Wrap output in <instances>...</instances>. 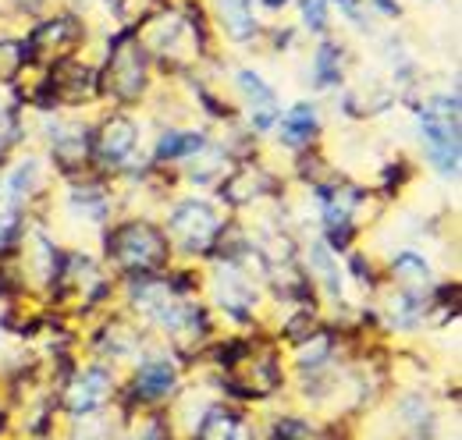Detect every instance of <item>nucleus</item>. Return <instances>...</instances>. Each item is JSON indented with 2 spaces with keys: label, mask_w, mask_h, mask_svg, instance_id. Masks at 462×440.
Masks as SVG:
<instances>
[{
  "label": "nucleus",
  "mask_w": 462,
  "mask_h": 440,
  "mask_svg": "<svg viewBox=\"0 0 462 440\" xmlns=\"http://www.w3.org/2000/svg\"><path fill=\"white\" fill-rule=\"evenodd\" d=\"M107 252L132 274H146L157 270L168 260V242L157 227L150 224H121L107 234Z\"/></svg>",
  "instance_id": "f257e3e1"
},
{
  "label": "nucleus",
  "mask_w": 462,
  "mask_h": 440,
  "mask_svg": "<svg viewBox=\"0 0 462 440\" xmlns=\"http://www.w3.org/2000/svg\"><path fill=\"white\" fill-rule=\"evenodd\" d=\"M420 132L427 153L441 174H456L459 167V100H434L420 110Z\"/></svg>",
  "instance_id": "f03ea898"
},
{
  "label": "nucleus",
  "mask_w": 462,
  "mask_h": 440,
  "mask_svg": "<svg viewBox=\"0 0 462 440\" xmlns=\"http://www.w3.org/2000/svg\"><path fill=\"white\" fill-rule=\"evenodd\" d=\"M107 390H111V377L104 370H86L75 384L68 387V408L75 416L93 412V408H100L107 401Z\"/></svg>",
  "instance_id": "39448f33"
},
{
  "label": "nucleus",
  "mask_w": 462,
  "mask_h": 440,
  "mask_svg": "<svg viewBox=\"0 0 462 440\" xmlns=\"http://www.w3.org/2000/svg\"><path fill=\"white\" fill-rule=\"evenodd\" d=\"M36 181H40V167L32 164V160H29L25 167H18V170H14V178H11V185H7L11 203H18L22 196H29V188H32Z\"/></svg>",
  "instance_id": "2eb2a0df"
},
{
  "label": "nucleus",
  "mask_w": 462,
  "mask_h": 440,
  "mask_svg": "<svg viewBox=\"0 0 462 440\" xmlns=\"http://www.w3.org/2000/svg\"><path fill=\"white\" fill-rule=\"evenodd\" d=\"M135 387H139V394H146V398H164V394H171L174 366L171 362H164V359H150V362L139 370Z\"/></svg>",
  "instance_id": "1a4fd4ad"
},
{
  "label": "nucleus",
  "mask_w": 462,
  "mask_h": 440,
  "mask_svg": "<svg viewBox=\"0 0 462 440\" xmlns=\"http://www.w3.org/2000/svg\"><path fill=\"white\" fill-rule=\"evenodd\" d=\"M238 86H242V93L256 104V110H260V117H256V124L260 128H267L271 121H274V93L260 82V75H253V71H242L238 75Z\"/></svg>",
  "instance_id": "9b49d317"
},
{
  "label": "nucleus",
  "mask_w": 462,
  "mask_h": 440,
  "mask_svg": "<svg viewBox=\"0 0 462 440\" xmlns=\"http://www.w3.org/2000/svg\"><path fill=\"white\" fill-rule=\"evenodd\" d=\"M342 4H348V0H342Z\"/></svg>",
  "instance_id": "5701e85b"
},
{
  "label": "nucleus",
  "mask_w": 462,
  "mask_h": 440,
  "mask_svg": "<svg viewBox=\"0 0 462 440\" xmlns=\"http://www.w3.org/2000/svg\"><path fill=\"white\" fill-rule=\"evenodd\" d=\"M196 440H249V426L228 408H210L196 430Z\"/></svg>",
  "instance_id": "0eeeda50"
},
{
  "label": "nucleus",
  "mask_w": 462,
  "mask_h": 440,
  "mask_svg": "<svg viewBox=\"0 0 462 440\" xmlns=\"http://www.w3.org/2000/svg\"><path fill=\"white\" fill-rule=\"evenodd\" d=\"M135 440H171V437H168L161 426H146V430H143V437H135Z\"/></svg>",
  "instance_id": "aec40b11"
},
{
  "label": "nucleus",
  "mask_w": 462,
  "mask_h": 440,
  "mask_svg": "<svg viewBox=\"0 0 462 440\" xmlns=\"http://www.w3.org/2000/svg\"><path fill=\"white\" fill-rule=\"evenodd\" d=\"M171 234L185 252H203L217 234H221V217L210 203L189 199L171 210Z\"/></svg>",
  "instance_id": "7ed1b4c3"
},
{
  "label": "nucleus",
  "mask_w": 462,
  "mask_h": 440,
  "mask_svg": "<svg viewBox=\"0 0 462 440\" xmlns=\"http://www.w3.org/2000/svg\"><path fill=\"white\" fill-rule=\"evenodd\" d=\"M14 234H18V220L7 210V214H0V249H7L14 242Z\"/></svg>",
  "instance_id": "6ab92c4d"
},
{
  "label": "nucleus",
  "mask_w": 462,
  "mask_h": 440,
  "mask_svg": "<svg viewBox=\"0 0 462 440\" xmlns=\"http://www.w3.org/2000/svg\"><path fill=\"white\" fill-rule=\"evenodd\" d=\"M313 267L324 274V280L331 284V291H342V280H338V270H335V263H331V252L324 249V245H317V252H313Z\"/></svg>",
  "instance_id": "dca6fc26"
},
{
  "label": "nucleus",
  "mask_w": 462,
  "mask_h": 440,
  "mask_svg": "<svg viewBox=\"0 0 462 440\" xmlns=\"http://www.w3.org/2000/svg\"><path fill=\"white\" fill-rule=\"evenodd\" d=\"M132 150H135V124H132L128 117H111V121L104 124V135H100V142H97V153H100V160H107V164H117V160H125Z\"/></svg>",
  "instance_id": "423d86ee"
},
{
  "label": "nucleus",
  "mask_w": 462,
  "mask_h": 440,
  "mask_svg": "<svg viewBox=\"0 0 462 440\" xmlns=\"http://www.w3.org/2000/svg\"><path fill=\"white\" fill-rule=\"evenodd\" d=\"M107 75H111V86H115V93L121 100L139 96V89H143V82H146V57H143V50H139V47L115 50Z\"/></svg>",
  "instance_id": "20e7f679"
},
{
  "label": "nucleus",
  "mask_w": 462,
  "mask_h": 440,
  "mask_svg": "<svg viewBox=\"0 0 462 440\" xmlns=\"http://www.w3.org/2000/svg\"><path fill=\"white\" fill-rule=\"evenodd\" d=\"M86 150H89V142L82 139V132H79V128H71L68 135H54V153H58V160L64 167L82 164Z\"/></svg>",
  "instance_id": "4468645a"
},
{
  "label": "nucleus",
  "mask_w": 462,
  "mask_h": 440,
  "mask_svg": "<svg viewBox=\"0 0 462 440\" xmlns=\"http://www.w3.org/2000/svg\"><path fill=\"white\" fill-rule=\"evenodd\" d=\"M317 135V110L310 104H299L282 117V142L289 146H306Z\"/></svg>",
  "instance_id": "6e6552de"
},
{
  "label": "nucleus",
  "mask_w": 462,
  "mask_h": 440,
  "mask_svg": "<svg viewBox=\"0 0 462 440\" xmlns=\"http://www.w3.org/2000/svg\"><path fill=\"white\" fill-rule=\"evenodd\" d=\"M267 7H282V4H289V0H263Z\"/></svg>",
  "instance_id": "4be33fe9"
},
{
  "label": "nucleus",
  "mask_w": 462,
  "mask_h": 440,
  "mask_svg": "<svg viewBox=\"0 0 462 440\" xmlns=\"http://www.w3.org/2000/svg\"><path fill=\"white\" fill-rule=\"evenodd\" d=\"M217 7H221V22H225L231 40H249L256 32V18L249 11V0H217Z\"/></svg>",
  "instance_id": "9d476101"
},
{
  "label": "nucleus",
  "mask_w": 462,
  "mask_h": 440,
  "mask_svg": "<svg viewBox=\"0 0 462 440\" xmlns=\"http://www.w3.org/2000/svg\"><path fill=\"white\" fill-rule=\"evenodd\" d=\"M196 150H203V135H196V132H168L161 139V146H157V160H178V157H189Z\"/></svg>",
  "instance_id": "f8f14e48"
},
{
  "label": "nucleus",
  "mask_w": 462,
  "mask_h": 440,
  "mask_svg": "<svg viewBox=\"0 0 462 440\" xmlns=\"http://www.w3.org/2000/svg\"><path fill=\"white\" fill-rule=\"evenodd\" d=\"M274 440H310V426L299 419H282L274 426Z\"/></svg>",
  "instance_id": "a211bd4d"
},
{
  "label": "nucleus",
  "mask_w": 462,
  "mask_h": 440,
  "mask_svg": "<svg viewBox=\"0 0 462 440\" xmlns=\"http://www.w3.org/2000/svg\"><path fill=\"white\" fill-rule=\"evenodd\" d=\"M313 75H317V86H335L342 78V50L335 43H324L317 57H313Z\"/></svg>",
  "instance_id": "ddd939ff"
},
{
  "label": "nucleus",
  "mask_w": 462,
  "mask_h": 440,
  "mask_svg": "<svg viewBox=\"0 0 462 440\" xmlns=\"http://www.w3.org/2000/svg\"><path fill=\"white\" fill-rule=\"evenodd\" d=\"M377 4H381L388 14H399V4H392V0H377Z\"/></svg>",
  "instance_id": "412c9836"
},
{
  "label": "nucleus",
  "mask_w": 462,
  "mask_h": 440,
  "mask_svg": "<svg viewBox=\"0 0 462 440\" xmlns=\"http://www.w3.org/2000/svg\"><path fill=\"white\" fill-rule=\"evenodd\" d=\"M302 14H306V25L310 29L324 32V25H328V4L324 0H302Z\"/></svg>",
  "instance_id": "f3484780"
}]
</instances>
